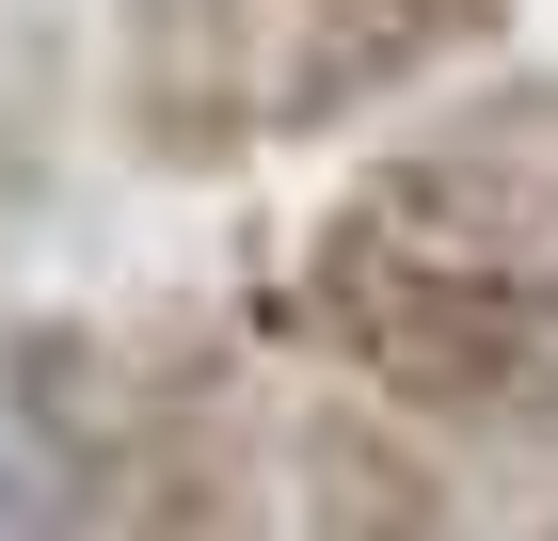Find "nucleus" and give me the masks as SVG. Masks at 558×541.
I'll return each instance as SVG.
<instances>
[{
  "instance_id": "f257e3e1",
  "label": "nucleus",
  "mask_w": 558,
  "mask_h": 541,
  "mask_svg": "<svg viewBox=\"0 0 558 541\" xmlns=\"http://www.w3.org/2000/svg\"><path fill=\"white\" fill-rule=\"evenodd\" d=\"M288 334L336 382L447 430V446H558V303L478 271V255H430L399 223H367L351 192L288 255Z\"/></svg>"
},
{
  "instance_id": "f03ea898",
  "label": "nucleus",
  "mask_w": 558,
  "mask_h": 541,
  "mask_svg": "<svg viewBox=\"0 0 558 541\" xmlns=\"http://www.w3.org/2000/svg\"><path fill=\"white\" fill-rule=\"evenodd\" d=\"M351 208L399 223V239H430V255H478V271H511V287L558 303V64H511V81L415 112L384 160L351 175Z\"/></svg>"
},
{
  "instance_id": "7ed1b4c3",
  "label": "nucleus",
  "mask_w": 558,
  "mask_h": 541,
  "mask_svg": "<svg viewBox=\"0 0 558 541\" xmlns=\"http://www.w3.org/2000/svg\"><path fill=\"white\" fill-rule=\"evenodd\" d=\"M112 541H288V415L223 334L129 351V509Z\"/></svg>"
},
{
  "instance_id": "20e7f679",
  "label": "nucleus",
  "mask_w": 558,
  "mask_h": 541,
  "mask_svg": "<svg viewBox=\"0 0 558 541\" xmlns=\"http://www.w3.org/2000/svg\"><path fill=\"white\" fill-rule=\"evenodd\" d=\"M271 48L288 0H112V144L175 192H208L271 144Z\"/></svg>"
},
{
  "instance_id": "39448f33",
  "label": "nucleus",
  "mask_w": 558,
  "mask_h": 541,
  "mask_svg": "<svg viewBox=\"0 0 558 541\" xmlns=\"http://www.w3.org/2000/svg\"><path fill=\"white\" fill-rule=\"evenodd\" d=\"M129 351L96 319H0V541H112Z\"/></svg>"
},
{
  "instance_id": "423d86ee",
  "label": "nucleus",
  "mask_w": 558,
  "mask_h": 541,
  "mask_svg": "<svg viewBox=\"0 0 558 541\" xmlns=\"http://www.w3.org/2000/svg\"><path fill=\"white\" fill-rule=\"evenodd\" d=\"M288 541H478L447 430H415L367 382H303L288 398Z\"/></svg>"
},
{
  "instance_id": "0eeeda50",
  "label": "nucleus",
  "mask_w": 558,
  "mask_h": 541,
  "mask_svg": "<svg viewBox=\"0 0 558 541\" xmlns=\"http://www.w3.org/2000/svg\"><path fill=\"white\" fill-rule=\"evenodd\" d=\"M511 16H526V0H288L271 127H367V112H399V96L495 64Z\"/></svg>"
}]
</instances>
